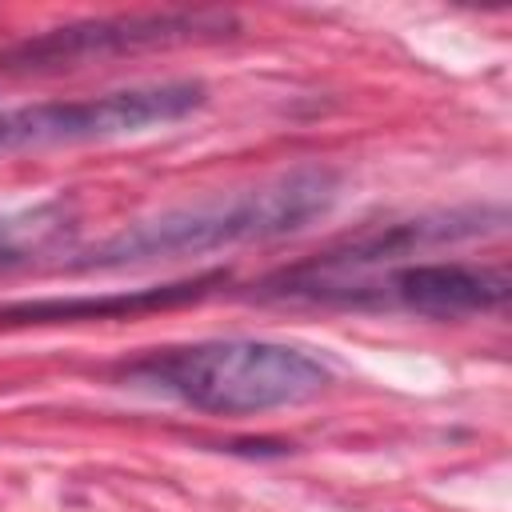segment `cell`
I'll use <instances>...</instances> for the list:
<instances>
[{
  "label": "cell",
  "mask_w": 512,
  "mask_h": 512,
  "mask_svg": "<svg viewBox=\"0 0 512 512\" xmlns=\"http://www.w3.org/2000/svg\"><path fill=\"white\" fill-rule=\"evenodd\" d=\"M184 404L216 416L292 408L328 388V368L300 348L272 340H208L172 348L128 368Z\"/></svg>",
  "instance_id": "7a4b0ae2"
},
{
  "label": "cell",
  "mask_w": 512,
  "mask_h": 512,
  "mask_svg": "<svg viewBox=\"0 0 512 512\" xmlns=\"http://www.w3.org/2000/svg\"><path fill=\"white\" fill-rule=\"evenodd\" d=\"M228 284V272H204L176 284L156 288H132V292H104V296H44V300H20L0 308V332L8 328H44V324H80V320H132L164 308L200 304L216 288Z\"/></svg>",
  "instance_id": "8992f818"
},
{
  "label": "cell",
  "mask_w": 512,
  "mask_h": 512,
  "mask_svg": "<svg viewBox=\"0 0 512 512\" xmlns=\"http://www.w3.org/2000/svg\"><path fill=\"white\" fill-rule=\"evenodd\" d=\"M240 32L236 12L224 8H168V12H120L48 28L0 52L4 72H60L92 60L164 52L188 44H216Z\"/></svg>",
  "instance_id": "3957f363"
},
{
  "label": "cell",
  "mask_w": 512,
  "mask_h": 512,
  "mask_svg": "<svg viewBox=\"0 0 512 512\" xmlns=\"http://www.w3.org/2000/svg\"><path fill=\"white\" fill-rule=\"evenodd\" d=\"M76 232V216L60 204H36L20 212H0V272L36 264L40 256L60 252Z\"/></svg>",
  "instance_id": "52a82bcc"
},
{
  "label": "cell",
  "mask_w": 512,
  "mask_h": 512,
  "mask_svg": "<svg viewBox=\"0 0 512 512\" xmlns=\"http://www.w3.org/2000/svg\"><path fill=\"white\" fill-rule=\"evenodd\" d=\"M340 196V176L324 164H300L248 192L212 196L200 204L168 208L160 216L136 220L92 248L80 268H128L152 260H180L216 252L248 240H276L320 220Z\"/></svg>",
  "instance_id": "6da1fadb"
},
{
  "label": "cell",
  "mask_w": 512,
  "mask_h": 512,
  "mask_svg": "<svg viewBox=\"0 0 512 512\" xmlns=\"http://www.w3.org/2000/svg\"><path fill=\"white\" fill-rule=\"evenodd\" d=\"M208 104L200 80H156L88 100H52L0 112V152L40 148V144H84L144 132L152 124H172Z\"/></svg>",
  "instance_id": "277c9868"
},
{
  "label": "cell",
  "mask_w": 512,
  "mask_h": 512,
  "mask_svg": "<svg viewBox=\"0 0 512 512\" xmlns=\"http://www.w3.org/2000/svg\"><path fill=\"white\" fill-rule=\"evenodd\" d=\"M368 292H380V300H392L408 312L452 320L500 308L512 292V280L500 264H404Z\"/></svg>",
  "instance_id": "5b68a950"
}]
</instances>
